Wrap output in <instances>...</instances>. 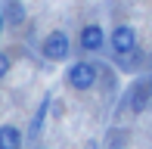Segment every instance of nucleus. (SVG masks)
Masks as SVG:
<instances>
[{
  "label": "nucleus",
  "instance_id": "9b49d317",
  "mask_svg": "<svg viewBox=\"0 0 152 149\" xmlns=\"http://www.w3.org/2000/svg\"><path fill=\"white\" fill-rule=\"evenodd\" d=\"M146 87H149V96H152V74H149V78H146Z\"/></svg>",
  "mask_w": 152,
  "mask_h": 149
},
{
  "label": "nucleus",
  "instance_id": "423d86ee",
  "mask_svg": "<svg viewBox=\"0 0 152 149\" xmlns=\"http://www.w3.org/2000/svg\"><path fill=\"white\" fill-rule=\"evenodd\" d=\"M22 131L16 124H0V149H22Z\"/></svg>",
  "mask_w": 152,
  "mask_h": 149
},
{
  "label": "nucleus",
  "instance_id": "20e7f679",
  "mask_svg": "<svg viewBox=\"0 0 152 149\" xmlns=\"http://www.w3.org/2000/svg\"><path fill=\"white\" fill-rule=\"evenodd\" d=\"M102 47H106V31H102L99 25H84V28H81V50L99 53Z\"/></svg>",
  "mask_w": 152,
  "mask_h": 149
},
{
  "label": "nucleus",
  "instance_id": "f257e3e1",
  "mask_svg": "<svg viewBox=\"0 0 152 149\" xmlns=\"http://www.w3.org/2000/svg\"><path fill=\"white\" fill-rule=\"evenodd\" d=\"M96 78H99V72H96L93 62H72L65 72V84L72 90H90L96 84Z\"/></svg>",
  "mask_w": 152,
  "mask_h": 149
},
{
  "label": "nucleus",
  "instance_id": "7ed1b4c3",
  "mask_svg": "<svg viewBox=\"0 0 152 149\" xmlns=\"http://www.w3.org/2000/svg\"><path fill=\"white\" fill-rule=\"evenodd\" d=\"M109 47L115 50V56H124V53L137 50V31H134V25H115L112 34H109Z\"/></svg>",
  "mask_w": 152,
  "mask_h": 149
},
{
  "label": "nucleus",
  "instance_id": "f8f14e48",
  "mask_svg": "<svg viewBox=\"0 0 152 149\" xmlns=\"http://www.w3.org/2000/svg\"><path fill=\"white\" fill-rule=\"evenodd\" d=\"M37 149H40V146H37Z\"/></svg>",
  "mask_w": 152,
  "mask_h": 149
},
{
  "label": "nucleus",
  "instance_id": "1a4fd4ad",
  "mask_svg": "<svg viewBox=\"0 0 152 149\" xmlns=\"http://www.w3.org/2000/svg\"><path fill=\"white\" fill-rule=\"evenodd\" d=\"M10 69H12L10 56H6V53H0V78H6V74H10Z\"/></svg>",
  "mask_w": 152,
  "mask_h": 149
},
{
  "label": "nucleus",
  "instance_id": "9d476101",
  "mask_svg": "<svg viewBox=\"0 0 152 149\" xmlns=\"http://www.w3.org/2000/svg\"><path fill=\"white\" fill-rule=\"evenodd\" d=\"M3 25H6V19H3V9H0V34H3Z\"/></svg>",
  "mask_w": 152,
  "mask_h": 149
},
{
  "label": "nucleus",
  "instance_id": "6e6552de",
  "mask_svg": "<svg viewBox=\"0 0 152 149\" xmlns=\"http://www.w3.org/2000/svg\"><path fill=\"white\" fill-rule=\"evenodd\" d=\"M3 19H6V25L19 28V25L25 22V6L19 3V0H10V3H6V9H3Z\"/></svg>",
  "mask_w": 152,
  "mask_h": 149
},
{
  "label": "nucleus",
  "instance_id": "f03ea898",
  "mask_svg": "<svg viewBox=\"0 0 152 149\" xmlns=\"http://www.w3.org/2000/svg\"><path fill=\"white\" fill-rule=\"evenodd\" d=\"M40 53H44L47 59H53V62H62V59H68V53H72V40H68L65 31H50V34L44 37V44H40Z\"/></svg>",
  "mask_w": 152,
  "mask_h": 149
},
{
  "label": "nucleus",
  "instance_id": "0eeeda50",
  "mask_svg": "<svg viewBox=\"0 0 152 149\" xmlns=\"http://www.w3.org/2000/svg\"><path fill=\"white\" fill-rule=\"evenodd\" d=\"M47 112H50V96H44V103L37 106V112H34V118H31V127H28V137H40V127H44V121H47Z\"/></svg>",
  "mask_w": 152,
  "mask_h": 149
},
{
  "label": "nucleus",
  "instance_id": "39448f33",
  "mask_svg": "<svg viewBox=\"0 0 152 149\" xmlns=\"http://www.w3.org/2000/svg\"><path fill=\"white\" fill-rule=\"evenodd\" d=\"M149 87H146V81H137L134 87H130V112L134 115H140V112H146V106H149Z\"/></svg>",
  "mask_w": 152,
  "mask_h": 149
}]
</instances>
